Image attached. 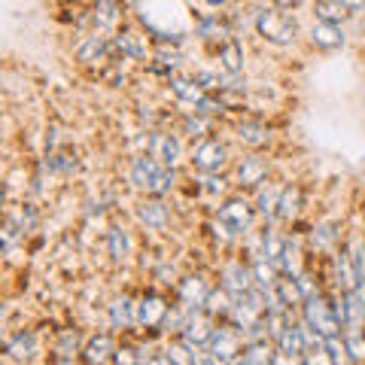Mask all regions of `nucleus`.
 I'll use <instances>...</instances> for the list:
<instances>
[{"label": "nucleus", "mask_w": 365, "mask_h": 365, "mask_svg": "<svg viewBox=\"0 0 365 365\" xmlns=\"http://www.w3.org/2000/svg\"><path fill=\"white\" fill-rule=\"evenodd\" d=\"M128 180H131V186L140 192V195L165 198V195H170V192L177 189V168H168V165L158 162V158H153L150 153H143V155L131 158Z\"/></svg>", "instance_id": "f257e3e1"}, {"label": "nucleus", "mask_w": 365, "mask_h": 365, "mask_svg": "<svg viewBox=\"0 0 365 365\" xmlns=\"http://www.w3.org/2000/svg\"><path fill=\"white\" fill-rule=\"evenodd\" d=\"M253 28L256 34L265 43L271 46H289L295 37H299V21H295L287 9H280V6H256V13H253Z\"/></svg>", "instance_id": "f03ea898"}, {"label": "nucleus", "mask_w": 365, "mask_h": 365, "mask_svg": "<svg viewBox=\"0 0 365 365\" xmlns=\"http://www.w3.org/2000/svg\"><path fill=\"white\" fill-rule=\"evenodd\" d=\"M299 314H302V323L311 326L314 332L323 335V338H332V335L344 332V326H341V319L335 314V302L329 299V295H323V289L314 292L311 299H304Z\"/></svg>", "instance_id": "7ed1b4c3"}, {"label": "nucleus", "mask_w": 365, "mask_h": 365, "mask_svg": "<svg viewBox=\"0 0 365 365\" xmlns=\"http://www.w3.org/2000/svg\"><path fill=\"white\" fill-rule=\"evenodd\" d=\"M216 216L232 228V232L237 237H247L250 232H253V225H256V201L253 198H247V195H225L222 204H220V210H216Z\"/></svg>", "instance_id": "20e7f679"}, {"label": "nucleus", "mask_w": 365, "mask_h": 365, "mask_svg": "<svg viewBox=\"0 0 365 365\" xmlns=\"http://www.w3.org/2000/svg\"><path fill=\"white\" fill-rule=\"evenodd\" d=\"M247 338L235 323H220L207 341V362H237Z\"/></svg>", "instance_id": "39448f33"}, {"label": "nucleus", "mask_w": 365, "mask_h": 365, "mask_svg": "<svg viewBox=\"0 0 365 365\" xmlns=\"http://www.w3.org/2000/svg\"><path fill=\"white\" fill-rule=\"evenodd\" d=\"M153 37L146 31H137V28H119L113 34V46H116V55L125 61H134V64H150L153 61Z\"/></svg>", "instance_id": "423d86ee"}, {"label": "nucleus", "mask_w": 365, "mask_h": 365, "mask_svg": "<svg viewBox=\"0 0 365 365\" xmlns=\"http://www.w3.org/2000/svg\"><path fill=\"white\" fill-rule=\"evenodd\" d=\"M192 165L201 174H225L232 168V153H228V146L220 137H204V140H198L195 150H192Z\"/></svg>", "instance_id": "0eeeda50"}, {"label": "nucleus", "mask_w": 365, "mask_h": 365, "mask_svg": "<svg viewBox=\"0 0 365 365\" xmlns=\"http://www.w3.org/2000/svg\"><path fill=\"white\" fill-rule=\"evenodd\" d=\"M168 311H170V304L162 292H155V289L143 292L140 299H137V329H143V332H150V335L162 332Z\"/></svg>", "instance_id": "6e6552de"}, {"label": "nucleus", "mask_w": 365, "mask_h": 365, "mask_svg": "<svg viewBox=\"0 0 365 365\" xmlns=\"http://www.w3.org/2000/svg\"><path fill=\"white\" fill-rule=\"evenodd\" d=\"M268 174H271V165H268V158L265 155H259L256 150L244 155V158H237L235 162V186L247 192V189H259V186H265L268 182Z\"/></svg>", "instance_id": "1a4fd4ad"}, {"label": "nucleus", "mask_w": 365, "mask_h": 365, "mask_svg": "<svg viewBox=\"0 0 365 365\" xmlns=\"http://www.w3.org/2000/svg\"><path fill=\"white\" fill-rule=\"evenodd\" d=\"M143 150L168 168H180L182 162V140L174 131H150L143 140Z\"/></svg>", "instance_id": "9d476101"}, {"label": "nucleus", "mask_w": 365, "mask_h": 365, "mask_svg": "<svg viewBox=\"0 0 365 365\" xmlns=\"http://www.w3.org/2000/svg\"><path fill=\"white\" fill-rule=\"evenodd\" d=\"M113 55H116V46H113L110 34H101V31L88 34V37L76 46V61L86 64V67H91V64H98V67L110 64Z\"/></svg>", "instance_id": "9b49d317"}, {"label": "nucleus", "mask_w": 365, "mask_h": 365, "mask_svg": "<svg viewBox=\"0 0 365 365\" xmlns=\"http://www.w3.org/2000/svg\"><path fill=\"white\" fill-rule=\"evenodd\" d=\"M137 222H140L146 232H168L170 228V220H174V213L165 204V198H155V195H146L140 204H137Z\"/></svg>", "instance_id": "f8f14e48"}, {"label": "nucleus", "mask_w": 365, "mask_h": 365, "mask_svg": "<svg viewBox=\"0 0 365 365\" xmlns=\"http://www.w3.org/2000/svg\"><path fill=\"white\" fill-rule=\"evenodd\" d=\"M40 353H43V347H40V338L34 329H19L4 344V359H9V362H34V359H40Z\"/></svg>", "instance_id": "ddd939ff"}, {"label": "nucleus", "mask_w": 365, "mask_h": 365, "mask_svg": "<svg viewBox=\"0 0 365 365\" xmlns=\"http://www.w3.org/2000/svg\"><path fill=\"white\" fill-rule=\"evenodd\" d=\"M220 283L232 292V295H241L247 289L256 287L253 280V265H250L247 259H228L225 265L220 268Z\"/></svg>", "instance_id": "4468645a"}, {"label": "nucleus", "mask_w": 365, "mask_h": 365, "mask_svg": "<svg viewBox=\"0 0 365 365\" xmlns=\"http://www.w3.org/2000/svg\"><path fill=\"white\" fill-rule=\"evenodd\" d=\"M107 323L113 332L119 335H128L137 329V299L131 295H116L110 304H107Z\"/></svg>", "instance_id": "2eb2a0df"}, {"label": "nucleus", "mask_w": 365, "mask_h": 365, "mask_svg": "<svg viewBox=\"0 0 365 365\" xmlns=\"http://www.w3.org/2000/svg\"><path fill=\"white\" fill-rule=\"evenodd\" d=\"M210 289L213 287L204 274H186V277H180V283H177V302L186 304L189 311H201Z\"/></svg>", "instance_id": "dca6fc26"}, {"label": "nucleus", "mask_w": 365, "mask_h": 365, "mask_svg": "<svg viewBox=\"0 0 365 365\" xmlns=\"http://www.w3.org/2000/svg\"><path fill=\"white\" fill-rule=\"evenodd\" d=\"M307 40H311L314 49L319 52H338L347 46V34L341 25H335V21H314L311 31H307Z\"/></svg>", "instance_id": "f3484780"}, {"label": "nucleus", "mask_w": 365, "mask_h": 365, "mask_svg": "<svg viewBox=\"0 0 365 365\" xmlns=\"http://www.w3.org/2000/svg\"><path fill=\"white\" fill-rule=\"evenodd\" d=\"M125 16V0H98L88 13V21L101 34H116Z\"/></svg>", "instance_id": "a211bd4d"}, {"label": "nucleus", "mask_w": 365, "mask_h": 365, "mask_svg": "<svg viewBox=\"0 0 365 365\" xmlns=\"http://www.w3.org/2000/svg\"><path fill=\"white\" fill-rule=\"evenodd\" d=\"M168 86H170V95L177 98V104L186 107V113H195L201 101L207 98V88L195 76H170Z\"/></svg>", "instance_id": "6ab92c4d"}, {"label": "nucleus", "mask_w": 365, "mask_h": 365, "mask_svg": "<svg viewBox=\"0 0 365 365\" xmlns=\"http://www.w3.org/2000/svg\"><path fill=\"white\" fill-rule=\"evenodd\" d=\"M274 341H277L280 362H304V332H302V319H299V323H292V326H287Z\"/></svg>", "instance_id": "aec40b11"}, {"label": "nucleus", "mask_w": 365, "mask_h": 365, "mask_svg": "<svg viewBox=\"0 0 365 365\" xmlns=\"http://www.w3.org/2000/svg\"><path fill=\"white\" fill-rule=\"evenodd\" d=\"M332 283H335L338 292H347V289H353V287H359L362 283L359 271H356V265H353L347 250H335L332 253Z\"/></svg>", "instance_id": "412c9836"}, {"label": "nucleus", "mask_w": 365, "mask_h": 365, "mask_svg": "<svg viewBox=\"0 0 365 365\" xmlns=\"http://www.w3.org/2000/svg\"><path fill=\"white\" fill-rule=\"evenodd\" d=\"M235 131H237V140H241L247 150H268L271 146V131H268V125L265 122H259V119H241L235 125Z\"/></svg>", "instance_id": "4be33fe9"}, {"label": "nucleus", "mask_w": 365, "mask_h": 365, "mask_svg": "<svg viewBox=\"0 0 365 365\" xmlns=\"http://www.w3.org/2000/svg\"><path fill=\"white\" fill-rule=\"evenodd\" d=\"M182 67V52L177 49V43H158V49L153 52L150 71L155 76H177V71Z\"/></svg>", "instance_id": "5701e85b"}, {"label": "nucleus", "mask_w": 365, "mask_h": 365, "mask_svg": "<svg viewBox=\"0 0 365 365\" xmlns=\"http://www.w3.org/2000/svg\"><path fill=\"white\" fill-rule=\"evenodd\" d=\"M237 362H247V365H268V362H280L277 341H274V338H253V341H247L244 350H241V359H237Z\"/></svg>", "instance_id": "b1692460"}, {"label": "nucleus", "mask_w": 365, "mask_h": 365, "mask_svg": "<svg viewBox=\"0 0 365 365\" xmlns=\"http://www.w3.org/2000/svg\"><path fill=\"white\" fill-rule=\"evenodd\" d=\"M116 338H113L110 332H95L86 338V347H83V359L86 362H113L116 359Z\"/></svg>", "instance_id": "393cba45"}, {"label": "nucleus", "mask_w": 365, "mask_h": 365, "mask_svg": "<svg viewBox=\"0 0 365 365\" xmlns=\"http://www.w3.org/2000/svg\"><path fill=\"white\" fill-rule=\"evenodd\" d=\"M307 241H311V250H317V253L332 256L335 250H341V222H317L311 235H307Z\"/></svg>", "instance_id": "a878e982"}, {"label": "nucleus", "mask_w": 365, "mask_h": 365, "mask_svg": "<svg viewBox=\"0 0 365 365\" xmlns=\"http://www.w3.org/2000/svg\"><path fill=\"white\" fill-rule=\"evenodd\" d=\"M244 61H247V52H244V43L237 37H228L220 49H216V64H220V71L225 73H244Z\"/></svg>", "instance_id": "bb28decb"}, {"label": "nucleus", "mask_w": 365, "mask_h": 365, "mask_svg": "<svg viewBox=\"0 0 365 365\" xmlns=\"http://www.w3.org/2000/svg\"><path fill=\"white\" fill-rule=\"evenodd\" d=\"M195 37L201 40V43H207V46H220L232 37V31H228V25L225 21L216 16V13H207V16H201L198 21H195Z\"/></svg>", "instance_id": "cd10ccee"}, {"label": "nucleus", "mask_w": 365, "mask_h": 365, "mask_svg": "<svg viewBox=\"0 0 365 365\" xmlns=\"http://www.w3.org/2000/svg\"><path fill=\"white\" fill-rule=\"evenodd\" d=\"M304 210V189L299 182H289L280 192V204H277V222H295Z\"/></svg>", "instance_id": "c85d7f7f"}, {"label": "nucleus", "mask_w": 365, "mask_h": 365, "mask_svg": "<svg viewBox=\"0 0 365 365\" xmlns=\"http://www.w3.org/2000/svg\"><path fill=\"white\" fill-rule=\"evenodd\" d=\"M107 253L113 262H128L134 256V241H131V232L119 222H113L107 228Z\"/></svg>", "instance_id": "c756f323"}, {"label": "nucleus", "mask_w": 365, "mask_h": 365, "mask_svg": "<svg viewBox=\"0 0 365 365\" xmlns=\"http://www.w3.org/2000/svg\"><path fill=\"white\" fill-rule=\"evenodd\" d=\"M83 338H79L76 329H61L58 338H55L52 344V359L55 362H73L79 359V353H83Z\"/></svg>", "instance_id": "7c9ffc66"}, {"label": "nucleus", "mask_w": 365, "mask_h": 365, "mask_svg": "<svg viewBox=\"0 0 365 365\" xmlns=\"http://www.w3.org/2000/svg\"><path fill=\"white\" fill-rule=\"evenodd\" d=\"M232 307H235V295L220 283V287L210 289V295H207V302H204L201 311H207L213 319H228L232 317Z\"/></svg>", "instance_id": "2f4dec72"}, {"label": "nucleus", "mask_w": 365, "mask_h": 365, "mask_svg": "<svg viewBox=\"0 0 365 365\" xmlns=\"http://www.w3.org/2000/svg\"><path fill=\"white\" fill-rule=\"evenodd\" d=\"M280 192H283V186H274V182H265V186L256 189V210H259V216H265L268 222L277 220Z\"/></svg>", "instance_id": "473e14b6"}, {"label": "nucleus", "mask_w": 365, "mask_h": 365, "mask_svg": "<svg viewBox=\"0 0 365 365\" xmlns=\"http://www.w3.org/2000/svg\"><path fill=\"white\" fill-rule=\"evenodd\" d=\"M277 268H280V274H289V277H295V274L302 271V241L299 237H287L283 253L277 259Z\"/></svg>", "instance_id": "72a5a7b5"}, {"label": "nucleus", "mask_w": 365, "mask_h": 365, "mask_svg": "<svg viewBox=\"0 0 365 365\" xmlns=\"http://www.w3.org/2000/svg\"><path fill=\"white\" fill-rule=\"evenodd\" d=\"M314 16L319 21H335V25H344L353 13L344 4H341V0H314Z\"/></svg>", "instance_id": "f704fd0d"}, {"label": "nucleus", "mask_w": 365, "mask_h": 365, "mask_svg": "<svg viewBox=\"0 0 365 365\" xmlns=\"http://www.w3.org/2000/svg\"><path fill=\"white\" fill-rule=\"evenodd\" d=\"M182 134L189 137V140H204V137H210V128H213V119L204 116V113H186L180 122Z\"/></svg>", "instance_id": "c9c22d12"}, {"label": "nucleus", "mask_w": 365, "mask_h": 365, "mask_svg": "<svg viewBox=\"0 0 365 365\" xmlns=\"http://www.w3.org/2000/svg\"><path fill=\"white\" fill-rule=\"evenodd\" d=\"M344 344H347L350 362H365V329H353V332H344Z\"/></svg>", "instance_id": "e433bc0d"}, {"label": "nucleus", "mask_w": 365, "mask_h": 365, "mask_svg": "<svg viewBox=\"0 0 365 365\" xmlns=\"http://www.w3.org/2000/svg\"><path fill=\"white\" fill-rule=\"evenodd\" d=\"M274 6H280V9H287V13H292V9H299L302 6V0H271Z\"/></svg>", "instance_id": "4c0bfd02"}, {"label": "nucleus", "mask_w": 365, "mask_h": 365, "mask_svg": "<svg viewBox=\"0 0 365 365\" xmlns=\"http://www.w3.org/2000/svg\"><path fill=\"white\" fill-rule=\"evenodd\" d=\"M341 4H344V6L350 9V13H359V9H362V4H365V0H341Z\"/></svg>", "instance_id": "58836bf2"}, {"label": "nucleus", "mask_w": 365, "mask_h": 365, "mask_svg": "<svg viewBox=\"0 0 365 365\" xmlns=\"http://www.w3.org/2000/svg\"><path fill=\"white\" fill-rule=\"evenodd\" d=\"M225 0H207V6H222Z\"/></svg>", "instance_id": "ea45409f"}, {"label": "nucleus", "mask_w": 365, "mask_h": 365, "mask_svg": "<svg viewBox=\"0 0 365 365\" xmlns=\"http://www.w3.org/2000/svg\"><path fill=\"white\" fill-rule=\"evenodd\" d=\"M359 19H362V25H365V4H362V9H359Z\"/></svg>", "instance_id": "a19ab883"}, {"label": "nucleus", "mask_w": 365, "mask_h": 365, "mask_svg": "<svg viewBox=\"0 0 365 365\" xmlns=\"http://www.w3.org/2000/svg\"><path fill=\"white\" fill-rule=\"evenodd\" d=\"M125 4H134V0H125Z\"/></svg>", "instance_id": "79ce46f5"}]
</instances>
